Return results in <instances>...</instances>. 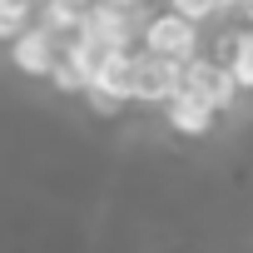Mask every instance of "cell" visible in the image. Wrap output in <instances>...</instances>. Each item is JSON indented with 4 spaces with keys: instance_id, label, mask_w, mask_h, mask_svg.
Instances as JSON below:
<instances>
[{
    "instance_id": "cell-6",
    "label": "cell",
    "mask_w": 253,
    "mask_h": 253,
    "mask_svg": "<svg viewBox=\"0 0 253 253\" xmlns=\"http://www.w3.org/2000/svg\"><path fill=\"white\" fill-rule=\"evenodd\" d=\"M174 80H179V70H174V65H164V60H154V55L134 50V89H129V99H134V104H159V99L174 89Z\"/></svg>"
},
{
    "instance_id": "cell-3",
    "label": "cell",
    "mask_w": 253,
    "mask_h": 253,
    "mask_svg": "<svg viewBox=\"0 0 253 253\" xmlns=\"http://www.w3.org/2000/svg\"><path fill=\"white\" fill-rule=\"evenodd\" d=\"M179 84H184L189 94H199L213 114H223V109L238 104V84L228 80V70H223L213 55H194L189 65H179Z\"/></svg>"
},
{
    "instance_id": "cell-8",
    "label": "cell",
    "mask_w": 253,
    "mask_h": 253,
    "mask_svg": "<svg viewBox=\"0 0 253 253\" xmlns=\"http://www.w3.org/2000/svg\"><path fill=\"white\" fill-rule=\"evenodd\" d=\"M40 10V0H0V40H10L15 30H25Z\"/></svg>"
},
{
    "instance_id": "cell-5",
    "label": "cell",
    "mask_w": 253,
    "mask_h": 253,
    "mask_svg": "<svg viewBox=\"0 0 253 253\" xmlns=\"http://www.w3.org/2000/svg\"><path fill=\"white\" fill-rule=\"evenodd\" d=\"M204 55H213V60L228 70V80L238 84V94H243V89H253V25L228 30V35H223V45H218V50H204Z\"/></svg>"
},
{
    "instance_id": "cell-4",
    "label": "cell",
    "mask_w": 253,
    "mask_h": 253,
    "mask_svg": "<svg viewBox=\"0 0 253 253\" xmlns=\"http://www.w3.org/2000/svg\"><path fill=\"white\" fill-rule=\"evenodd\" d=\"M159 104H164V119H169V129H174V134H189V139H199V134H209L213 124H218V114H213V109H209L199 94H189L179 80H174V89H169Z\"/></svg>"
},
{
    "instance_id": "cell-1",
    "label": "cell",
    "mask_w": 253,
    "mask_h": 253,
    "mask_svg": "<svg viewBox=\"0 0 253 253\" xmlns=\"http://www.w3.org/2000/svg\"><path fill=\"white\" fill-rule=\"evenodd\" d=\"M134 50H144V55H154V60H164V65L179 70V65H189L194 55H204V35H199V25H189L184 15L159 10V15H144Z\"/></svg>"
},
{
    "instance_id": "cell-2",
    "label": "cell",
    "mask_w": 253,
    "mask_h": 253,
    "mask_svg": "<svg viewBox=\"0 0 253 253\" xmlns=\"http://www.w3.org/2000/svg\"><path fill=\"white\" fill-rule=\"evenodd\" d=\"M65 50H70V40H65L55 25H45V20H30L25 30L10 35V60H15V70L30 75V80H50L55 65L65 60Z\"/></svg>"
},
{
    "instance_id": "cell-7",
    "label": "cell",
    "mask_w": 253,
    "mask_h": 253,
    "mask_svg": "<svg viewBox=\"0 0 253 253\" xmlns=\"http://www.w3.org/2000/svg\"><path fill=\"white\" fill-rule=\"evenodd\" d=\"M164 10H174V15H184L189 25H204V20H218L223 10H233V0H169Z\"/></svg>"
}]
</instances>
